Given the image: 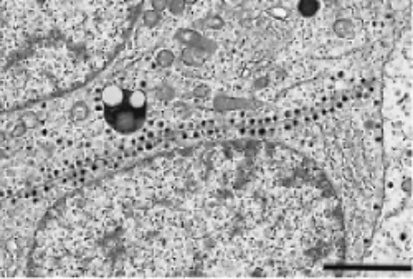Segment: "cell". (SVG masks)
I'll return each instance as SVG.
<instances>
[{
  "mask_svg": "<svg viewBox=\"0 0 413 279\" xmlns=\"http://www.w3.org/2000/svg\"><path fill=\"white\" fill-rule=\"evenodd\" d=\"M142 0H0V112L81 86L121 48Z\"/></svg>",
  "mask_w": 413,
  "mask_h": 279,
  "instance_id": "obj_1",
  "label": "cell"
}]
</instances>
